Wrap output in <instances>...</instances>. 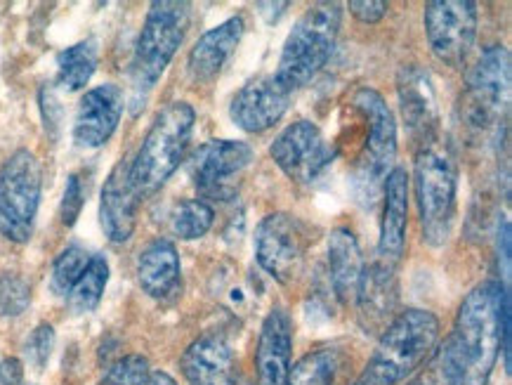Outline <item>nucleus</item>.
Wrapping results in <instances>:
<instances>
[{
    "label": "nucleus",
    "mask_w": 512,
    "mask_h": 385,
    "mask_svg": "<svg viewBox=\"0 0 512 385\" xmlns=\"http://www.w3.org/2000/svg\"><path fill=\"white\" fill-rule=\"evenodd\" d=\"M510 371V289L501 282L475 286L458 308L439 364L446 385H489L498 355Z\"/></svg>",
    "instance_id": "1"
},
{
    "label": "nucleus",
    "mask_w": 512,
    "mask_h": 385,
    "mask_svg": "<svg viewBox=\"0 0 512 385\" xmlns=\"http://www.w3.org/2000/svg\"><path fill=\"white\" fill-rule=\"evenodd\" d=\"M439 341V319L430 310L409 308L380 334L364 374L354 385H397L430 357Z\"/></svg>",
    "instance_id": "2"
},
{
    "label": "nucleus",
    "mask_w": 512,
    "mask_h": 385,
    "mask_svg": "<svg viewBox=\"0 0 512 385\" xmlns=\"http://www.w3.org/2000/svg\"><path fill=\"white\" fill-rule=\"evenodd\" d=\"M194 123L196 112L187 102H170L156 114L140 152L130 161V180L140 199L159 192L185 161Z\"/></svg>",
    "instance_id": "3"
},
{
    "label": "nucleus",
    "mask_w": 512,
    "mask_h": 385,
    "mask_svg": "<svg viewBox=\"0 0 512 385\" xmlns=\"http://www.w3.org/2000/svg\"><path fill=\"white\" fill-rule=\"evenodd\" d=\"M354 109L364 116L369 135L361 149L350 178L352 197L359 206L373 208L383 194L387 175L395 171L397 161V121L383 95L361 88L354 95Z\"/></svg>",
    "instance_id": "4"
},
{
    "label": "nucleus",
    "mask_w": 512,
    "mask_h": 385,
    "mask_svg": "<svg viewBox=\"0 0 512 385\" xmlns=\"http://www.w3.org/2000/svg\"><path fill=\"white\" fill-rule=\"evenodd\" d=\"M340 15L343 10L338 3H314L293 26L274 74L288 93L307 86L331 60L340 31Z\"/></svg>",
    "instance_id": "5"
},
{
    "label": "nucleus",
    "mask_w": 512,
    "mask_h": 385,
    "mask_svg": "<svg viewBox=\"0 0 512 385\" xmlns=\"http://www.w3.org/2000/svg\"><path fill=\"white\" fill-rule=\"evenodd\" d=\"M413 185L423 225V239L430 246H444L456 218V166L449 152L435 142H425L413 163Z\"/></svg>",
    "instance_id": "6"
},
{
    "label": "nucleus",
    "mask_w": 512,
    "mask_h": 385,
    "mask_svg": "<svg viewBox=\"0 0 512 385\" xmlns=\"http://www.w3.org/2000/svg\"><path fill=\"white\" fill-rule=\"evenodd\" d=\"M189 26V3L180 0H156L149 5L147 19L135 45V57L130 74L135 90L147 93L156 86L163 71L185 41Z\"/></svg>",
    "instance_id": "7"
},
{
    "label": "nucleus",
    "mask_w": 512,
    "mask_h": 385,
    "mask_svg": "<svg viewBox=\"0 0 512 385\" xmlns=\"http://www.w3.org/2000/svg\"><path fill=\"white\" fill-rule=\"evenodd\" d=\"M43 194V168L29 149H17L0 168V234L15 244L31 239Z\"/></svg>",
    "instance_id": "8"
},
{
    "label": "nucleus",
    "mask_w": 512,
    "mask_h": 385,
    "mask_svg": "<svg viewBox=\"0 0 512 385\" xmlns=\"http://www.w3.org/2000/svg\"><path fill=\"white\" fill-rule=\"evenodd\" d=\"M510 50L491 45L479 55L468 74L463 97L465 123L477 133H489L501 126L510 109Z\"/></svg>",
    "instance_id": "9"
},
{
    "label": "nucleus",
    "mask_w": 512,
    "mask_h": 385,
    "mask_svg": "<svg viewBox=\"0 0 512 385\" xmlns=\"http://www.w3.org/2000/svg\"><path fill=\"white\" fill-rule=\"evenodd\" d=\"M423 22L437 60L463 67L477 38V5L472 0H432L425 5Z\"/></svg>",
    "instance_id": "10"
},
{
    "label": "nucleus",
    "mask_w": 512,
    "mask_h": 385,
    "mask_svg": "<svg viewBox=\"0 0 512 385\" xmlns=\"http://www.w3.org/2000/svg\"><path fill=\"white\" fill-rule=\"evenodd\" d=\"M310 232L295 215L272 213L255 230V258L269 277L288 284L305 263Z\"/></svg>",
    "instance_id": "11"
},
{
    "label": "nucleus",
    "mask_w": 512,
    "mask_h": 385,
    "mask_svg": "<svg viewBox=\"0 0 512 385\" xmlns=\"http://www.w3.org/2000/svg\"><path fill=\"white\" fill-rule=\"evenodd\" d=\"M253 149L241 140H210L189 159V175L203 199L227 201L236 194V178L251 166Z\"/></svg>",
    "instance_id": "12"
},
{
    "label": "nucleus",
    "mask_w": 512,
    "mask_h": 385,
    "mask_svg": "<svg viewBox=\"0 0 512 385\" xmlns=\"http://www.w3.org/2000/svg\"><path fill=\"white\" fill-rule=\"evenodd\" d=\"M277 166L293 182L312 185L336 159V149L326 142L324 133L312 121H295L281 130L269 147Z\"/></svg>",
    "instance_id": "13"
},
{
    "label": "nucleus",
    "mask_w": 512,
    "mask_h": 385,
    "mask_svg": "<svg viewBox=\"0 0 512 385\" xmlns=\"http://www.w3.org/2000/svg\"><path fill=\"white\" fill-rule=\"evenodd\" d=\"M354 300H357L359 322L364 326L366 334H383L387 324L397 317V265L385 263L380 258L364 265Z\"/></svg>",
    "instance_id": "14"
},
{
    "label": "nucleus",
    "mask_w": 512,
    "mask_h": 385,
    "mask_svg": "<svg viewBox=\"0 0 512 385\" xmlns=\"http://www.w3.org/2000/svg\"><path fill=\"white\" fill-rule=\"evenodd\" d=\"M288 100H291V93L281 86L274 74L260 76L234 95L229 116L236 128L246 130V133H265L277 126L281 116L286 114Z\"/></svg>",
    "instance_id": "15"
},
{
    "label": "nucleus",
    "mask_w": 512,
    "mask_h": 385,
    "mask_svg": "<svg viewBox=\"0 0 512 385\" xmlns=\"http://www.w3.org/2000/svg\"><path fill=\"white\" fill-rule=\"evenodd\" d=\"M123 116V93L114 83L88 90L78 102L74 140L78 147L97 149L107 145Z\"/></svg>",
    "instance_id": "16"
},
{
    "label": "nucleus",
    "mask_w": 512,
    "mask_h": 385,
    "mask_svg": "<svg viewBox=\"0 0 512 385\" xmlns=\"http://www.w3.org/2000/svg\"><path fill=\"white\" fill-rule=\"evenodd\" d=\"M137 206H140V194L135 192L130 180V161L123 159L111 168L100 197V225L109 241L126 244L133 237Z\"/></svg>",
    "instance_id": "17"
},
{
    "label": "nucleus",
    "mask_w": 512,
    "mask_h": 385,
    "mask_svg": "<svg viewBox=\"0 0 512 385\" xmlns=\"http://www.w3.org/2000/svg\"><path fill=\"white\" fill-rule=\"evenodd\" d=\"M180 367L189 385H236L234 352L222 334H203L189 343Z\"/></svg>",
    "instance_id": "18"
},
{
    "label": "nucleus",
    "mask_w": 512,
    "mask_h": 385,
    "mask_svg": "<svg viewBox=\"0 0 512 385\" xmlns=\"http://www.w3.org/2000/svg\"><path fill=\"white\" fill-rule=\"evenodd\" d=\"M293 326L286 310H272L262 322L255 350V374L258 385H286L291 371Z\"/></svg>",
    "instance_id": "19"
},
{
    "label": "nucleus",
    "mask_w": 512,
    "mask_h": 385,
    "mask_svg": "<svg viewBox=\"0 0 512 385\" xmlns=\"http://www.w3.org/2000/svg\"><path fill=\"white\" fill-rule=\"evenodd\" d=\"M397 95L399 107H402L404 123L409 126L413 137H420L425 142H432L439 112H437V95L428 71H423L416 64L404 67L397 78Z\"/></svg>",
    "instance_id": "20"
},
{
    "label": "nucleus",
    "mask_w": 512,
    "mask_h": 385,
    "mask_svg": "<svg viewBox=\"0 0 512 385\" xmlns=\"http://www.w3.org/2000/svg\"><path fill=\"white\" fill-rule=\"evenodd\" d=\"M383 218H380L378 258L397 265L404 256L406 225H409V175L395 168L383 187Z\"/></svg>",
    "instance_id": "21"
},
{
    "label": "nucleus",
    "mask_w": 512,
    "mask_h": 385,
    "mask_svg": "<svg viewBox=\"0 0 512 385\" xmlns=\"http://www.w3.org/2000/svg\"><path fill=\"white\" fill-rule=\"evenodd\" d=\"M241 36H244V19L241 17H229L227 22L206 31L189 52V74L201 83L213 81L229 57L234 55Z\"/></svg>",
    "instance_id": "22"
},
{
    "label": "nucleus",
    "mask_w": 512,
    "mask_h": 385,
    "mask_svg": "<svg viewBox=\"0 0 512 385\" xmlns=\"http://www.w3.org/2000/svg\"><path fill=\"white\" fill-rule=\"evenodd\" d=\"M137 279L147 296L168 298L180 286V256L173 241L154 239L137 260Z\"/></svg>",
    "instance_id": "23"
},
{
    "label": "nucleus",
    "mask_w": 512,
    "mask_h": 385,
    "mask_svg": "<svg viewBox=\"0 0 512 385\" xmlns=\"http://www.w3.org/2000/svg\"><path fill=\"white\" fill-rule=\"evenodd\" d=\"M364 270L359 241L350 230L338 227L328 237V274L340 303H350L357 296V284Z\"/></svg>",
    "instance_id": "24"
},
{
    "label": "nucleus",
    "mask_w": 512,
    "mask_h": 385,
    "mask_svg": "<svg viewBox=\"0 0 512 385\" xmlns=\"http://www.w3.org/2000/svg\"><path fill=\"white\" fill-rule=\"evenodd\" d=\"M97 71V43L93 38L62 50L57 57V86L62 90H81Z\"/></svg>",
    "instance_id": "25"
},
{
    "label": "nucleus",
    "mask_w": 512,
    "mask_h": 385,
    "mask_svg": "<svg viewBox=\"0 0 512 385\" xmlns=\"http://www.w3.org/2000/svg\"><path fill=\"white\" fill-rule=\"evenodd\" d=\"M109 282V263L104 256H93L90 265L85 267V272L78 277V282L71 286L67 293L69 310L74 315H88L93 312L104 296Z\"/></svg>",
    "instance_id": "26"
},
{
    "label": "nucleus",
    "mask_w": 512,
    "mask_h": 385,
    "mask_svg": "<svg viewBox=\"0 0 512 385\" xmlns=\"http://www.w3.org/2000/svg\"><path fill=\"white\" fill-rule=\"evenodd\" d=\"M215 223V211L201 199L180 201L170 213V230L175 237L194 241L206 237Z\"/></svg>",
    "instance_id": "27"
},
{
    "label": "nucleus",
    "mask_w": 512,
    "mask_h": 385,
    "mask_svg": "<svg viewBox=\"0 0 512 385\" xmlns=\"http://www.w3.org/2000/svg\"><path fill=\"white\" fill-rule=\"evenodd\" d=\"M338 371V352L331 348L314 350L288 371L286 385H333Z\"/></svg>",
    "instance_id": "28"
},
{
    "label": "nucleus",
    "mask_w": 512,
    "mask_h": 385,
    "mask_svg": "<svg viewBox=\"0 0 512 385\" xmlns=\"http://www.w3.org/2000/svg\"><path fill=\"white\" fill-rule=\"evenodd\" d=\"M90 253L83 246H69L59 253L55 265H52V277L50 286L57 296H67L71 286L78 282V277L85 272V267L90 265Z\"/></svg>",
    "instance_id": "29"
},
{
    "label": "nucleus",
    "mask_w": 512,
    "mask_h": 385,
    "mask_svg": "<svg viewBox=\"0 0 512 385\" xmlns=\"http://www.w3.org/2000/svg\"><path fill=\"white\" fill-rule=\"evenodd\" d=\"M31 305L29 279L17 272L0 274V317H19Z\"/></svg>",
    "instance_id": "30"
},
{
    "label": "nucleus",
    "mask_w": 512,
    "mask_h": 385,
    "mask_svg": "<svg viewBox=\"0 0 512 385\" xmlns=\"http://www.w3.org/2000/svg\"><path fill=\"white\" fill-rule=\"evenodd\" d=\"M152 371H149L147 357L128 355L118 360L114 367L107 371L100 385H144Z\"/></svg>",
    "instance_id": "31"
},
{
    "label": "nucleus",
    "mask_w": 512,
    "mask_h": 385,
    "mask_svg": "<svg viewBox=\"0 0 512 385\" xmlns=\"http://www.w3.org/2000/svg\"><path fill=\"white\" fill-rule=\"evenodd\" d=\"M52 348H55V329H52L50 324H38L36 329L31 331V336L26 338V360H29L34 369L43 371L52 355Z\"/></svg>",
    "instance_id": "32"
},
{
    "label": "nucleus",
    "mask_w": 512,
    "mask_h": 385,
    "mask_svg": "<svg viewBox=\"0 0 512 385\" xmlns=\"http://www.w3.org/2000/svg\"><path fill=\"white\" fill-rule=\"evenodd\" d=\"M83 204H85L83 175L81 173H71L69 180H67V187H64L62 206H59V218H62V223L67 227L76 225L78 215H81V211H83Z\"/></svg>",
    "instance_id": "33"
},
{
    "label": "nucleus",
    "mask_w": 512,
    "mask_h": 385,
    "mask_svg": "<svg viewBox=\"0 0 512 385\" xmlns=\"http://www.w3.org/2000/svg\"><path fill=\"white\" fill-rule=\"evenodd\" d=\"M347 8L361 24H378L387 15V3L383 0H352Z\"/></svg>",
    "instance_id": "34"
},
{
    "label": "nucleus",
    "mask_w": 512,
    "mask_h": 385,
    "mask_svg": "<svg viewBox=\"0 0 512 385\" xmlns=\"http://www.w3.org/2000/svg\"><path fill=\"white\" fill-rule=\"evenodd\" d=\"M498 258L503 260V277L508 282L510 274V223L503 220L501 227H498Z\"/></svg>",
    "instance_id": "35"
},
{
    "label": "nucleus",
    "mask_w": 512,
    "mask_h": 385,
    "mask_svg": "<svg viewBox=\"0 0 512 385\" xmlns=\"http://www.w3.org/2000/svg\"><path fill=\"white\" fill-rule=\"evenodd\" d=\"M22 378V362L15 360V357H8V360L0 364V385H22Z\"/></svg>",
    "instance_id": "36"
},
{
    "label": "nucleus",
    "mask_w": 512,
    "mask_h": 385,
    "mask_svg": "<svg viewBox=\"0 0 512 385\" xmlns=\"http://www.w3.org/2000/svg\"><path fill=\"white\" fill-rule=\"evenodd\" d=\"M144 385H177V383H175L173 376L166 374V371H152Z\"/></svg>",
    "instance_id": "37"
}]
</instances>
